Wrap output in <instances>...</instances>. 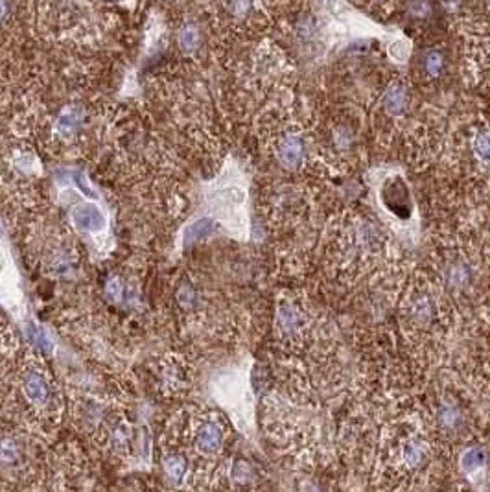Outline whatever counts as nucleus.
Returning a JSON list of instances; mask_svg holds the SVG:
<instances>
[{
    "instance_id": "nucleus-1",
    "label": "nucleus",
    "mask_w": 490,
    "mask_h": 492,
    "mask_svg": "<svg viewBox=\"0 0 490 492\" xmlns=\"http://www.w3.org/2000/svg\"><path fill=\"white\" fill-rule=\"evenodd\" d=\"M448 299L444 294H437L433 286H416L409 292L402 304V319L411 332H427L439 330L444 325V315L448 308Z\"/></svg>"
},
{
    "instance_id": "nucleus-2",
    "label": "nucleus",
    "mask_w": 490,
    "mask_h": 492,
    "mask_svg": "<svg viewBox=\"0 0 490 492\" xmlns=\"http://www.w3.org/2000/svg\"><path fill=\"white\" fill-rule=\"evenodd\" d=\"M468 159L463 168L475 173L477 177H490V129H475L466 144Z\"/></svg>"
},
{
    "instance_id": "nucleus-3",
    "label": "nucleus",
    "mask_w": 490,
    "mask_h": 492,
    "mask_svg": "<svg viewBox=\"0 0 490 492\" xmlns=\"http://www.w3.org/2000/svg\"><path fill=\"white\" fill-rule=\"evenodd\" d=\"M275 153H277V159H279L282 166L290 168V170H297L304 163L306 141L302 138L301 133L286 132L277 141Z\"/></svg>"
},
{
    "instance_id": "nucleus-4",
    "label": "nucleus",
    "mask_w": 490,
    "mask_h": 492,
    "mask_svg": "<svg viewBox=\"0 0 490 492\" xmlns=\"http://www.w3.org/2000/svg\"><path fill=\"white\" fill-rule=\"evenodd\" d=\"M72 221H74L76 229L87 232V235H98L107 227V218L104 210L90 203L76 207L72 210Z\"/></svg>"
},
{
    "instance_id": "nucleus-5",
    "label": "nucleus",
    "mask_w": 490,
    "mask_h": 492,
    "mask_svg": "<svg viewBox=\"0 0 490 492\" xmlns=\"http://www.w3.org/2000/svg\"><path fill=\"white\" fill-rule=\"evenodd\" d=\"M223 441L222 428L216 422H203L195 431V448L203 454H216Z\"/></svg>"
},
{
    "instance_id": "nucleus-6",
    "label": "nucleus",
    "mask_w": 490,
    "mask_h": 492,
    "mask_svg": "<svg viewBox=\"0 0 490 492\" xmlns=\"http://www.w3.org/2000/svg\"><path fill=\"white\" fill-rule=\"evenodd\" d=\"M385 113L389 116H400L406 113L407 105H409V95H407V89L402 84H393L389 89L385 90L384 100Z\"/></svg>"
},
{
    "instance_id": "nucleus-7",
    "label": "nucleus",
    "mask_w": 490,
    "mask_h": 492,
    "mask_svg": "<svg viewBox=\"0 0 490 492\" xmlns=\"http://www.w3.org/2000/svg\"><path fill=\"white\" fill-rule=\"evenodd\" d=\"M22 389L24 395L32 404L35 406H42L48 400V386L44 382V378L39 372H28L24 380H22Z\"/></svg>"
},
{
    "instance_id": "nucleus-8",
    "label": "nucleus",
    "mask_w": 490,
    "mask_h": 492,
    "mask_svg": "<svg viewBox=\"0 0 490 492\" xmlns=\"http://www.w3.org/2000/svg\"><path fill=\"white\" fill-rule=\"evenodd\" d=\"M79 124H81V115H79L76 109H72V107H67V109L59 113L58 122H56V129H58L59 135L72 136L78 132Z\"/></svg>"
},
{
    "instance_id": "nucleus-9",
    "label": "nucleus",
    "mask_w": 490,
    "mask_h": 492,
    "mask_svg": "<svg viewBox=\"0 0 490 492\" xmlns=\"http://www.w3.org/2000/svg\"><path fill=\"white\" fill-rule=\"evenodd\" d=\"M459 461H461V470L466 472V474H472V472L480 470L481 466H485L487 454L480 446H470V448H466L461 454V459Z\"/></svg>"
},
{
    "instance_id": "nucleus-10",
    "label": "nucleus",
    "mask_w": 490,
    "mask_h": 492,
    "mask_svg": "<svg viewBox=\"0 0 490 492\" xmlns=\"http://www.w3.org/2000/svg\"><path fill=\"white\" fill-rule=\"evenodd\" d=\"M422 72L426 74L427 78H439L444 70V56L439 50H427L422 56Z\"/></svg>"
},
{
    "instance_id": "nucleus-11",
    "label": "nucleus",
    "mask_w": 490,
    "mask_h": 492,
    "mask_svg": "<svg viewBox=\"0 0 490 492\" xmlns=\"http://www.w3.org/2000/svg\"><path fill=\"white\" fill-rule=\"evenodd\" d=\"M212 229H214V225H212V221L209 220V218H201V220H195L192 225L186 229L185 232V240L188 241V244H194V241H201L205 240L206 236L211 235Z\"/></svg>"
},
{
    "instance_id": "nucleus-12",
    "label": "nucleus",
    "mask_w": 490,
    "mask_h": 492,
    "mask_svg": "<svg viewBox=\"0 0 490 492\" xmlns=\"http://www.w3.org/2000/svg\"><path fill=\"white\" fill-rule=\"evenodd\" d=\"M199 45V30L194 24H186L179 30V47L185 52H192Z\"/></svg>"
},
{
    "instance_id": "nucleus-13",
    "label": "nucleus",
    "mask_w": 490,
    "mask_h": 492,
    "mask_svg": "<svg viewBox=\"0 0 490 492\" xmlns=\"http://www.w3.org/2000/svg\"><path fill=\"white\" fill-rule=\"evenodd\" d=\"M19 457H21V450H19L17 443H13L11 439L0 441V463L2 465H13L19 461Z\"/></svg>"
},
{
    "instance_id": "nucleus-14",
    "label": "nucleus",
    "mask_w": 490,
    "mask_h": 492,
    "mask_svg": "<svg viewBox=\"0 0 490 492\" xmlns=\"http://www.w3.org/2000/svg\"><path fill=\"white\" fill-rule=\"evenodd\" d=\"M164 470H166L168 477H172V479H181L186 472L185 459L179 456L168 457V459L164 461Z\"/></svg>"
},
{
    "instance_id": "nucleus-15",
    "label": "nucleus",
    "mask_w": 490,
    "mask_h": 492,
    "mask_svg": "<svg viewBox=\"0 0 490 492\" xmlns=\"http://www.w3.org/2000/svg\"><path fill=\"white\" fill-rule=\"evenodd\" d=\"M227 10H229V15L234 19H243L253 10V0H229Z\"/></svg>"
},
{
    "instance_id": "nucleus-16",
    "label": "nucleus",
    "mask_w": 490,
    "mask_h": 492,
    "mask_svg": "<svg viewBox=\"0 0 490 492\" xmlns=\"http://www.w3.org/2000/svg\"><path fill=\"white\" fill-rule=\"evenodd\" d=\"M32 341L33 345L41 347V349H50V340H48L47 332H42L41 328L32 330Z\"/></svg>"
},
{
    "instance_id": "nucleus-17",
    "label": "nucleus",
    "mask_w": 490,
    "mask_h": 492,
    "mask_svg": "<svg viewBox=\"0 0 490 492\" xmlns=\"http://www.w3.org/2000/svg\"><path fill=\"white\" fill-rule=\"evenodd\" d=\"M106 295L111 299V301H120L122 299V286H120V283L116 280V278L109 280V284H107V288H106Z\"/></svg>"
},
{
    "instance_id": "nucleus-18",
    "label": "nucleus",
    "mask_w": 490,
    "mask_h": 492,
    "mask_svg": "<svg viewBox=\"0 0 490 492\" xmlns=\"http://www.w3.org/2000/svg\"><path fill=\"white\" fill-rule=\"evenodd\" d=\"M411 11L413 15H426V13H430V4H427L426 0H415L411 6Z\"/></svg>"
},
{
    "instance_id": "nucleus-19",
    "label": "nucleus",
    "mask_w": 490,
    "mask_h": 492,
    "mask_svg": "<svg viewBox=\"0 0 490 492\" xmlns=\"http://www.w3.org/2000/svg\"><path fill=\"white\" fill-rule=\"evenodd\" d=\"M10 15V4L6 0H0V22H4Z\"/></svg>"
},
{
    "instance_id": "nucleus-20",
    "label": "nucleus",
    "mask_w": 490,
    "mask_h": 492,
    "mask_svg": "<svg viewBox=\"0 0 490 492\" xmlns=\"http://www.w3.org/2000/svg\"><path fill=\"white\" fill-rule=\"evenodd\" d=\"M109 2H116V0H109Z\"/></svg>"
}]
</instances>
